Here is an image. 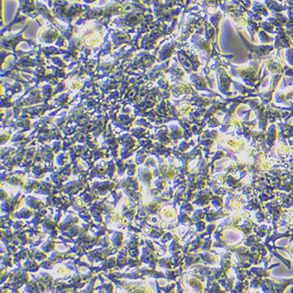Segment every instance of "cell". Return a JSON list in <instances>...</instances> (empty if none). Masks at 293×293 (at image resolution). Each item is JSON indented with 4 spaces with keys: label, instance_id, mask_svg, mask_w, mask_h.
Here are the masks:
<instances>
[{
    "label": "cell",
    "instance_id": "cell-1",
    "mask_svg": "<svg viewBox=\"0 0 293 293\" xmlns=\"http://www.w3.org/2000/svg\"><path fill=\"white\" fill-rule=\"evenodd\" d=\"M160 209H161V206H160L158 203H156V202H153V203L150 204V205L147 206V210H148L151 213H153V214H156V213H158V212L159 211Z\"/></svg>",
    "mask_w": 293,
    "mask_h": 293
}]
</instances>
